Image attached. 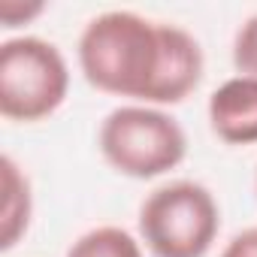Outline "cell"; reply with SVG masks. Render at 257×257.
Instances as JSON below:
<instances>
[{
  "instance_id": "52a82bcc",
  "label": "cell",
  "mask_w": 257,
  "mask_h": 257,
  "mask_svg": "<svg viewBox=\"0 0 257 257\" xmlns=\"http://www.w3.org/2000/svg\"><path fill=\"white\" fill-rule=\"evenodd\" d=\"M64 257H146V254H143V242L131 230L103 224V227L82 233L67 248Z\"/></svg>"
},
{
  "instance_id": "30bf717a",
  "label": "cell",
  "mask_w": 257,
  "mask_h": 257,
  "mask_svg": "<svg viewBox=\"0 0 257 257\" xmlns=\"http://www.w3.org/2000/svg\"><path fill=\"white\" fill-rule=\"evenodd\" d=\"M218 257H257V227H248L242 233H236Z\"/></svg>"
},
{
  "instance_id": "8fae6325",
  "label": "cell",
  "mask_w": 257,
  "mask_h": 257,
  "mask_svg": "<svg viewBox=\"0 0 257 257\" xmlns=\"http://www.w3.org/2000/svg\"><path fill=\"white\" fill-rule=\"evenodd\" d=\"M254 191H257V173H254Z\"/></svg>"
},
{
  "instance_id": "5b68a950",
  "label": "cell",
  "mask_w": 257,
  "mask_h": 257,
  "mask_svg": "<svg viewBox=\"0 0 257 257\" xmlns=\"http://www.w3.org/2000/svg\"><path fill=\"white\" fill-rule=\"evenodd\" d=\"M212 134L227 146H257V79L233 76L221 82L206 106Z\"/></svg>"
},
{
  "instance_id": "3957f363",
  "label": "cell",
  "mask_w": 257,
  "mask_h": 257,
  "mask_svg": "<svg viewBox=\"0 0 257 257\" xmlns=\"http://www.w3.org/2000/svg\"><path fill=\"white\" fill-rule=\"evenodd\" d=\"M137 224L155 257H206L221 233V209L206 185L176 179L143 200Z\"/></svg>"
},
{
  "instance_id": "ba28073f",
  "label": "cell",
  "mask_w": 257,
  "mask_h": 257,
  "mask_svg": "<svg viewBox=\"0 0 257 257\" xmlns=\"http://www.w3.org/2000/svg\"><path fill=\"white\" fill-rule=\"evenodd\" d=\"M233 67L239 76L257 79V13L248 16L233 37Z\"/></svg>"
},
{
  "instance_id": "9c48e42d",
  "label": "cell",
  "mask_w": 257,
  "mask_h": 257,
  "mask_svg": "<svg viewBox=\"0 0 257 257\" xmlns=\"http://www.w3.org/2000/svg\"><path fill=\"white\" fill-rule=\"evenodd\" d=\"M46 13V4H22V0H4L0 4V22L4 28H22Z\"/></svg>"
},
{
  "instance_id": "6da1fadb",
  "label": "cell",
  "mask_w": 257,
  "mask_h": 257,
  "mask_svg": "<svg viewBox=\"0 0 257 257\" xmlns=\"http://www.w3.org/2000/svg\"><path fill=\"white\" fill-rule=\"evenodd\" d=\"M76 58L91 88L158 109L191 97L206 70L194 34L131 10L94 16L79 34Z\"/></svg>"
},
{
  "instance_id": "8992f818",
  "label": "cell",
  "mask_w": 257,
  "mask_h": 257,
  "mask_svg": "<svg viewBox=\"0 0 257 257\" xmlns=\"http://www.w3.org/2000/svg\"><path fill=\"white\" fill-rule=\"evenodd\" d=\"M0 188H4V203H0V248L10 251L22 242V236L28 233L31 218H34L31 179L16 164L13 155L0 158Z\"/></svg>"
},
{
  "instance_id": "277c9868",
  "label": "cell",
  "mask_w": 257,
  "mask_h": 257,
  "mask_svg": "<svg viewBox=\"0 0 257 257\" xmlns=\"http://www.w3.org/2000/svg\"><path fill=\"white\" fill-rule=\"evenodd\" d=\"M70 91L61 49L43 37H13L0 46V115L34 124L55 115Z\"/></svg>"
},
{
  "instance_id": "7a4b0ae2",
  "label": "cell",
  "mask_w": 257,
  "mask_h": 257,
  "mask_svg": "<svg viewBox=\"0 0 257 257\" xmlns=\"http://www.w3.org/2000/svg\"><path fill=\"white\" fill-rule=\"evenodd\" d=\"M97 146L118 176L137 182L161 179L188 158V137L182 124L167 109L143 103L112 109L100 121Z\"/></svg>"
}]
</instances>
